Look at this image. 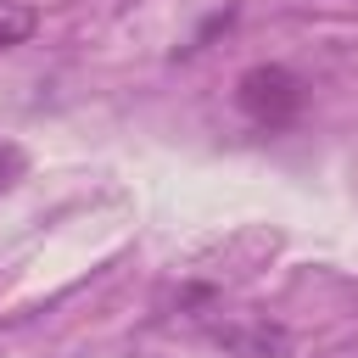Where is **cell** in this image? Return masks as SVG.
<instances>
[{
	"instance_id": "6da1fadb",
	"label": "cell",
	"mask_w": 358,
	"mask_h": 358,
	"mask_svg": "<svg viewBox=\"0 0 358 358\" xmlns=\"http://www.w3.org/2000/svg\"><path fill=\"white\" fill-rule=\"evenodd\" d=\"M235 95H241V106H246L257 123H285V117L302 106V90H296V78H291L285 67H252V73H241Z\"/></svg>"
},
{
	"instance_id": "7a4b0ae2",
	"label": "cell",
	"mask_w": 358,
	"mask_h": 358,
	"mask_svg": "<svg viewBox=\"0 0 358 358\" xmlns=\"http://www.w3.org/2000/svg\"><path fill=\"white\" fill-rule=\"evenodd\" d=\"M34 22H39V17H34L28 0H0V50H6V45H22V39L34 34Z\"/></svg>"
},
{
	"instance_id": "3957f363",
	"label": "cell",
	"mask_w": 358,
	"mask_h": 358,
	"mask_svg": "<svg viewBox=\"0 0 358 358\" xmlns=\"http://www.w3.org/2000/svg\"><path fill=\"white\" fill-rule=\"evenodd\" d=\"M17 168H22V151H17V145H0V190L11 185V173H17Z\"/></svg>"
},
{
	"instance_id": "277c9868",
	"label": "cell",
	"mask_w": 358,
	"mask_h": 358,
	"mask_svg": "<svg viewBox=\"0 0 358 358\" xmlns=\"http://www.w3.org/2000/svg\"><path fill=\"white\" fill-rule=\"evenodd\" d=\"M324 358H358V347H336V352H324Z\"/></svg>"
}]
</instances>
